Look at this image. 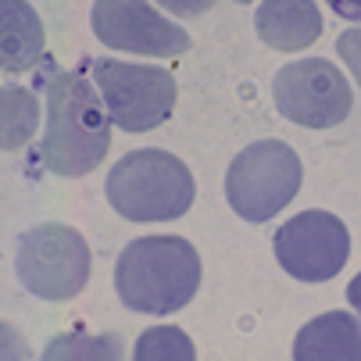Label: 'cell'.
<instances>
[{
	"label": "cell",
	"mask_w": 361,
	"mask_h": 361,
	"mask_svg": "<svg viewBox=\"0 0 361 361\" xmlns=\"http://www.w3.org/2000/svg\"><path fill=\"white\" fill-rule=\"evenodd\" d=\"M47 136H43V165L79 179L93 172L111 147V111L100 97L97 82L82 72H65L47 61Z\"/></svg>",
	"instance_id": "1"
},
{
	"label": "cell",
	"mask_w": 361,
	"mask_h": 361,
	"mask_svg": "<svg viewBox=\"0 0 361 361\" xmlns=\"http://www.w3.org/2000/svg\"><path fill=\"white\" fill-rule=\"evenodd\" d=\"M115 286L133 312L172 315L193 300L200 286V257L183 236L133 240L115 265Z\"/></svg>",
	"instance_id": "2"
},
{
	"label": "cell",
	"mask_w": 361,
	"mask_h": 361,
	"mask_svg": "<svg viewBox=\"0 0 361 361\" xmlns=\"http://www.w3.org/2000/svg\"><path fill=\"white\" fill-rule=\"evenodd\" d=\"M193 176L169 150H133L108 172V200L129 222H172L193 208Z\"/></svg>",
	"instance_id": "3"
},
{
	"label": "cell",
	"mask_w": 361,
	"mask_h": 361,
	"mask_svg": "<svg viewBox=\"0 0 361 361\" xmlns=\"http://www.w3.org/2000/svg\"><path fill=\"white\" fill-rule=\"evenodd\" d=\"M304 179L297 150L283 140H262L240 150L226 172V200L247 222H269L297 197Z\"/></svg>",
	"instance_id": "4"
},
{
	"label": "cell",
	"mask_w": 361,
	"mask_h": 361,
	"mask_svg": "<svg viewBox=\"0 0 361 361\" xmlns=\"http://www.w3.org/2000/svg\"><path fill=\"white\" fill-rule=\"evenodd\" d=\"M15 272L29 293L43 300H68L90 283V247L79 229L43 222L18 240Z\"/></svg>",
	"instance_id": "5"
},
{
	"label": "cell",
	"mask_w": 361,
	"mask_h": 361,
	"mask_svg": "<svg viewBox=\"0 0 361 361\" xmlns=\"http://www.w3.org/2000/svg\"><path fill=\"white\" fill-rule=\"evenodd\" d=\"M93 82L104 97L111 111V122L126 133H150L161 122H169L176 108V75L154 65H129V61H111L97 58L90 61Z\"/></svg>",
	"instance_id": "6"
},
{
	"label": "cell",
	"mask_w": 361,
	"mask_h": 361,
	"mask_svg": "<svg viewBox=\"0 0 361 361\" xmlns=\"http://www.w3.org/2000/svg\"><path fill=\"white\" fill-rule=\"evenodd\" d=\"M272 97H276V111L304 129H333L354 108L350 82L326 58H304L283 65L276 72Z\"/></svg>",
	"instance_id": "7"
},
{
	"label": "cell",
	"mask_w": 361,
	"mask_h": 361,
	"mask_svg": "<svg viewBox=\"0 0 361 361\" xmlns=\"http://www.w3.org/2000/svg\"><path fill=\"white\" fill-rule=\"evenodd\" d=\"M276 262L300 283L333 279L350 257V233L333 212H300L276 229Z\"/></svg>",
	"instance_id": "8"
},
{
	"label": "cell",
	"mask_w": 361,
	"mask_h": 361,
	"mask_svg": "<svg viewBox=\"0 0 361 361\" xmlns=\"http://www.w3.org/2000/svg\"><path fill=\"white\" fill-rule=\"evenodd\" d=\"M93 36L111 47L143 58H179L190 50V32L169 18L150 0H97L90 11Z\"/></svg>",
	"instance_id": "9"
},
{
	"label": "cell",
	"mask_w": 361,
	"mask_h": 361,
	"mask_svg": "<svg viewBox=\"0 0 361 361\" xmlns=\"http://www.w3.org/2000/svg\"><path fill=\"white\" fill-rule=\"evenodd\" d=\"M254 29L272 50L297 54L322 36V15L315 0H262Z\"/></svg>",
	"instance_id": "10"
},
{
	"label": "cell",
	"mask_w": 361,
	"mask_h": 361,
	"mask_svg": "<svg viewBox=\"0 0 361 361\" xmlns=\"http://www.w3.org/2000/svg\"><path fill=\"white\" fill-rule=\"evenodd\" d=\"M297 361H361V319L347 312H326L312 319L293 343Z\"/></svg>",
	"instance_id": "11"
},
{
	"label": "cell",
	"mask_w": 361,
	"mask_h": 361,
	"mask_svg": "<svg viewBox=\"0 0 361 361\" xmlns=\"http://www.w3.org/2000/svg\"><path fill=\"white\" fill-rule=\"evenodd\" d=\"M43 58V22L25 0H0V65L25 72Z\"/></svg>",
	"instance_id": "12"
},
{
	"label": "cell",
	"mask_w": 361,
	"mask_h": 361,
	"mask_svg": "<svg viewBox=\"0 0 361 361\" xmlns=\"http://www.w3.org/2000/svg\"><path fill=\"white\" fill-rule=\"evenodd\" d=\"M39 126V100L22 86L0 90V143L4 150H18Z\"/></svg>",
	"instance_id": "13"
},
{
	"label": "cell",
	"mask_w": 361,
	"mask_h": 361,
	"mask_svg": "<svg viewBox=\"0 0 361 361\" xmlns=\"http://www.w3.org/2000/svg\"><path fill=\"white\" fill-rule=\"evenodd\" d=\"M136 361H165V357H183V361H193L197 350L190 343V336L176 326H154L147 333H140L136 340Z\"/></svg>",
	"instance_id": "14"
},
{
	"label": "cell",
	"mask_w": 361,
	"mask_h": 361,
	"mask_svg": "<svg viewBox=\"0 0 361 361\" xmlns=\"http://www.w3.org/2000/svg\"><path fill=\"white\" fill-rule=\"evenodd\" d=\"M336 54L347 61L350 75H354L357 86H361V29H347V32L336 39Z\"/></svg>",
	"instance_id": "15"
},
{
	"label": "cell",
	"mask_w": 361,
	"mask_h": 361,
	"mask_svg": "<svg viewBox=\"0 0 361 361\" xmlns=\"http://www.w3.org/2000/svg\"><path fill=\"white\" fill-rule=\"evenodd\" d=\"M158 4H161L165 11L179 15V18H197V15H204V11H212L219 0H158Z\"/></svg>",
	"instance_id": "16"
},
{
	"label": "cell",
	"mask_w": 361,
	"mask_h": 361,
	"mask_svg": "<svg viewBox=\"0 0 361 361\" xmlns=\"http://www.w3.org/2000/svg\"><path fill=\"white\" fill-rule=\"evenodd\" d=\"M329 8L347 22H361V0H329Z\"/></svg>",
	"instance_id": "17"
},
{
	"label": "cell",
	"mask_w": 361,
	"mask_h": 361,
	"mask_svg": "<svg viewBox=\"0 0 361 361\" xmlns=\"http://www.w3.org/2000/svg\"><path fill=\"white\" fill-rule=\"evenodd\" d=\"M347 300H350V307L361 315V272L350 279V286H347Z\"/></svg>",
	"instance_id": "18"
},
{
	"label": "cell",
	"mask_w": 361,
	"mask_h": 361,
	"mask_svg": "<svg viewBox=\"0 0 361 361\" xmlns=\"http://www.w3.org/2000/svg\"><path fill=\"white\" fill-rule=\"evenodd\" d=\"M236 4H250V0H236Z\"/></svg>",
	"instance_id": "19"
}]
</instances>
